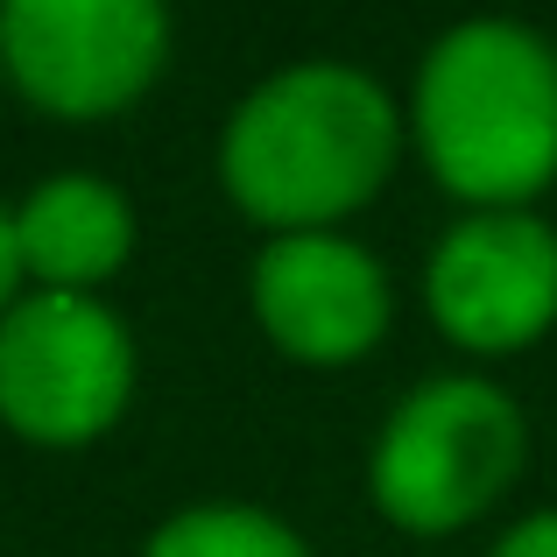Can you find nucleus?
<instances>
[{"mask_svg":"<svg viewBox=\"0 0 557 557\" xmlns=\"http://www.w3.org/2000/svg\"><path fill=\"white\" fill-rule=\"evenodd\" d=\"M409 113L346 57L283 64L219 127V190L261 233H339L388 190Z\"/></svg>","mask_w":557,"mask_h":557,"instance_id":"f257e3e1","label":"nucleus"},{"mask_svg":"<svg viewBox=\"0 0 557 557\" xmlns=\"http://www.w3.org/2000/svg\"><path fill=\"white\" fill-rule=\"evenodd\" d=\"M409 149L466 212H536L557 184V42L508 14L431 36L409 85Z\"/></svg>","mask_w":557,"mask_h":557,"instance_id":"f03ea898","label":"nucleus"},{"mask_svg":"<svg viewBox=\"0 0 557 557\" xmlns=\"http://www.w3.org/2000/svg\"><path fill=\"white\" fill-rule=\"evenodd\" d=\"M530 459V417L487 374H431L381 417L368 502L403 536H459L508 502Z\"/></svg>","mask_w":557,"mask_h":557,"instance_id":"7ed1b4c3","label":"nucleus"},{"mask_svg":"<svg viewBox=\"0 0 557 557\" xmlns=\"http://www.w3.org/2000/svg\"><path fill=\"white\" fill-rule=\"evenodd\" d=\"M141 354L107 297L28 289L0 318V423L22 445L78 451L127 417Z\"/></svg>","mask_w":557,"mask_h":557,"instance_id":"20e7f679","label":"nucleus"},{"mask_svg":"<svg viewBox=\"0 0 557 557\" xmlns=\"http://www.w3.org/2000/svg\"><path fill=\"white\" fill-rule=\"evenodd\" d=\"M0 71L50 121H121L170 71V14L156 0H8Z\"/></svg>","mask_w":557,"mask_h":557,"instance_id":"39448f33","label":"nucleus"},{"mask_svg":"<svg viewBox=\"0 0 557 557\" xmlns=\"http://www.w3.org/2000/svg\"><path fill=\"white\" fill-rule=\"evenodd\" d=\"M423 311L473 360L530 354L557 325V226L544 212H459L423 255Z\"/></svg>","mask_w":557,"mask_h":557,"instance_id":"423d86ee","label":"nucleus"},{"mask_svg":"<svg viewBox=\"0 0 557 557\" xmlns=\"http://www.w3.org/2000/svg\"><path fill=\"white\" fill-rule=\"evenodd\" d=\"M261 339L297 368H360L395 325V283L354 233H275L247 269Z\"/></svg>","mask_w":557,"mask_h":557,"instance_id":"0eeeda50","label":"nucleus"},{"mask_svg":"<svg viewBox=\"0 0 557 557\" xmlns=\"http://www.w3.org/2000/svg\"><path fill=\"white\" fill-rule=\"evenodd\" d=\"M135 198L92 170L42 177L14 205V247H22L28 289H71L99 297L113 275L135 261Z\"/></svg>","mask_w":557,"mask_h":557,"instance_id":"6e6552de","label":"nucleus"},{"mask_svg":"<svg viewBox=\"0 0 557 557\" xmlns=\"http://www.w3.org/2000/svg\"><path fill=\"white\" fill-rule=\"evenodd\" d=\"M141 557H318L261 502H190L149 530Z\"/></svg>","mask_w":557,"mask_h":557,"instance_id":"1a4fd4ad","label":"nucleus"},{"mask_svg":"<svg viewBox=\"0 0 557 557\" xmlns=\"http://www.w3.org/2000/svg\"><path fill=\"white\" fill-rule=\"evenodd\" d=\"M487 557H557V508H536V516L508 522Z\"/></svg>","mask_w":557,"mask_h":557,"instance_id":"9d476101","label":"nucleus"},{"mask_svg":"<svg viewBox=\"0 0 557 557\" xmlns=\"http://www.w3.org/2000/svg\"><path fill=\"white\" fill-rule=\"evenodd\" d=\"M28 297V275H22V247H14V205H0V318Z\"/></svg>","mask_w":557,"mask_h":557,"instance_id":"9b49d317","label":"nucleus"}]
</instances>
